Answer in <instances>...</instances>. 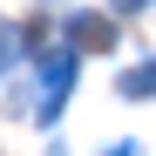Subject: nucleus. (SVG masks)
<instances>
[{"mask_svg": "<svg viewBox=\"0 0 156 156\" xmlns=\"http://www.w3.org/2000/svg\"><path fill=\"white\" fill-rule=\"evenodd\" d=\"M68 48H75V55L115 48V20H109V14H68Z\"/></svg>", "mask_w": 156, "mask_h": 156, "instance_id": "nucleus-1", "label": "nucleus"}, {"mask_svg": "<svg viewBox=\"0 0 156 156\" xmlns=\"http://www.w3.org/2000/svg\"><path fill=\"white\" fill-rule=\"evenodd\" d=\"M149 88H156V61H143V68L122 75V95H149Z\"/></svg>", "mask_w": 156, "mask_h": 156, "instance_id": "nucleus-2", "label": "nucleus"}, {"mask_svg": "<svg viewBox=\"0 0 156 156\" xmlns=\"http://www.w3.org/2000/svg\"><path fill=\"white\" fill-rule=\"evenodd\" d=\"M7 41H14V34H7V27H0V68H7Z\"/></svg>", "mask_w": 156, "mask_h": 156, "instance_id": "nucleus-3", "label": "nucleus"}, {"mask_svg": "<svg viewBox=\"0 0 156 156\" xmlns=\"http://www.w3.org/2000/svg\"><path fill=\"white\" fill-rule=\"evenodd\" d=\"M115 156H129V149H115Z\"/></svg>", "mask_w": 156, "mask_h": 156, "instance_id": "nucleus-4", "label": "nucleus"}]
</instances>
